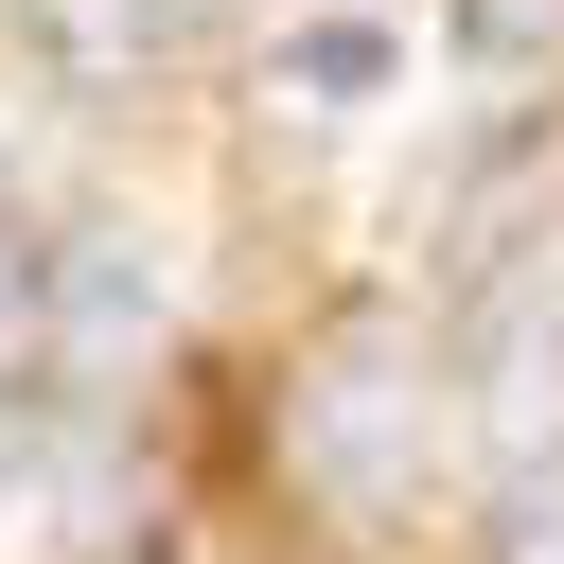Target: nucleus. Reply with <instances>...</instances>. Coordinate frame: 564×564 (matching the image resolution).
Masks as SVG:
<instances>
[{
    "label": "nucleus",
    "mask_w": 564,
    "mask_h": 564,
    "mask_svg": "<svg viewBox=\"0 0 564 564\" xmlns=\"http://www.w3.org/2000/svg\"><path fill=\"white\" fill-rule=\"evenodd\" d=\"M458 53H476V70H529V53H546V0H458Z\"/></svg>",
    "instance_id": "nucleus-5"
},
{
    "label": "nucleus",
    "mask_w": 564,
    "mask_h": 564,
    "mask_svg": "<svg viewBox=\"0 0 564 564\" xmlns=\"http://www.w3.org/2000/svg\"><path fill=\"white\" fill-rule=\"evenodd\" d=\"M0 53H18V88H53V106H141V88L194 53V0H0Z\"/></svg>",
    "instance_id": "nucleus-3"
},
{
    "label": "nucleus",
    "mask_w": 564,
    "mask_h": 564,
    "mask_svg": "<svg viewBox=\"0 0 564 564\" xmlns=\"http://www.w3.org/2000/svg\"><path fill=\"white\" fill-rule=\"evenodd\" d=\"M194 18H212V0H194Z\"/></svg>",
    "instance_id": "nucleus-7"
},
{
    "label": "nucleus",
    "mask_w": 564,
    "mask_h": 564,
    "mask_svg": "<svg viewBox=\"0 0 564 564\" xmlns=\"http://www.w3.org/2000/svg\"><path fill=\"white\" fill-rule=\"evenodd\" d=\"M282 458H300V494H317V511L388 529V511L423 494V458H441V388H423L388 335H335V352L300 370V405H282Z\"/></svg>",
    "instance_id": "nucleus-2"
},
{
    "label": "nucleus",
    "mask_w": 564,
    "mask_h": 564,
    "mask_svg": "<svg viewBox=\"0 0 564 564\" xmlns=\"http://www.w3.org/2000/svg\"><path fill=\"white\" fill-rule=\"evenodd\" d=\"M370 88H388V35H370V18L282 35V106H370Z\"/></svg>",
    "instance_id": "nucleus-4"
},
{
    "label": "nucleus",
    "mask_w": 564,
    "mask_h": 564,
    "mask_svg": "<svg viewBox=\"0 0 564 564\" xmlns=\"http://www.w3.org/2000/svg\"><path fill=\"white\" fill-rule=\"evenodd\" d=\"M159 317H176V264L141 212H70L18 247V370L35 388H123L159 352Z\"/></svg>",
    "instance_id": "nucleus-1"
},
{
    "label": "nucleus",
    "mask_w": 564,
    "mask_h": 564,
    "mask_svg": "<svg viewBox=\"0 0 564 564\" xmlns=\"http://www.w3.org/2000/svg\"><path fill=\"white\" fill-rule=\"evenodd\" d=\"M0 247H35V229H18V159H0Z\"/></svg>",
    "instance_id": "nucleus-6"
}]
</instances>
